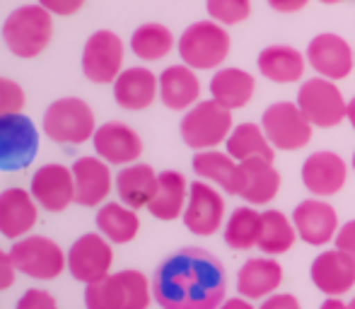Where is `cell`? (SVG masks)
<instances>
[{
    "mask_svg": "<svg viewBox=\"0 0 355 309\" xmlns=\"http://www.w3.org/2000/svg\"><path fill=\"white\" fill-rule=\"evenodd\" d=\"M208 17L223 27H232L252 15V0H206Z\"/></svg>",
    "mask_w": 355,
    "mask_h": 309,
    "instance_id": "d590c367",
    "label": "cell"
},
{
    "mask_svg": "<svg viewBox=\"0 0 355 309\" xmlns=\"http://www.w3.org/2000/svg\"><path fill=\"white\" fill-rule=\"evenodd\" d=\"M94 222H97V230L112 244H128L141 232V218H138L136 208H128L121 201L102 203Z\"/></svg>",
    "mask_w": 355,
    "mask_h": 309,
    "instance_id": "4dcf8cb0",
    "label": "cell"
},
{
    "mask_svg": "<svg viewBox=\"0 0 355 309\" xmlns=\"http://www.w3.org/2000/svg\"><path fill=\"white\" fill-rule=\"evenodd\" d=\"M307 3H309V0H268V5H271L276 12H283V15L300 12V10H302Z\"/></svg>",
    "mask_w": 355,
    "mask_h": 309,
    "instance_id": "7bdbcfd3",
    "label": "cell"
},
{
    "mask_svg": "<svg viewBox=\"0 0 355 309\" xmlns=\"http://www.w3.org/2000/svg\"><path fill=\"white\" fill-rule=\"evenodd\" d=\"M346 121L353 126V131H355V97L353 99H348V114H346Z\"/></svg>",
    "mask_w": 355,
    "mask_h": 309,
    "instance_id": "bcb514c9",
    "label": "cell"
},
{
    "mask_svg": "<svg viewBox=\"0 0 355 309\" xmlns=\"http://www.w3.org/2000/svg\"><path fill=\"white\" fill-rule=\"evenodd\" d=\"M242 167V184H239V198L247 206H268L281 191V172L268 159H247L239 162Z\"/></svg>",
    "mask_w": 355,
    "mask_h": 309,
    "instance_id": "d4e9b609",
    "label": "cell"
},
{
    "mask_svg": "<svg viewBox=\"0 0 355 309\" xmlns=\"http://www.w3.org/2000/svg\"><path fill=\"white\" fill-rule=\"evenodd\" d=\"M189 186L182 172L177 169H164L157 177V191H155L153 201L148 203V213L162 222H172L184 215V208L189 201Z\"/></svg>",
    "mask_w": 355,
    "mask_h": 309,
    "instance_id": "484cf974",
    "label": "cell"
},
{
    "mask_svg": "<svg viewBox=\"0 0 355 309\" xmlns=\"http://www.w3.org/2000/svg\"><path fill=\"white\" fill-rule=\"evenodd\" d=\"M177 46V39H174L172 29L164 27L159 22H145L133 32L131 37V51L141 61H162Z\"/></svg>",
    "mask_w": 355,
    "mask_h": 309,
    "instance_id": "836d02e7",
    "label": "cell"
},
{
    "mask_svg": "<svg viewBox=\"0 0 355 309\" xmlns=\"http://www.w3.org/2000/svg\"><path fill=\"white\" fill-rule=\"evenodd\" d=\"M39 222V203L32 191L19 186L5 188L0 193V234L10 242L27 237Z\"/></svg>",
    "mask_w": 355,
    "mask_h": 309,
    "instance_id": "ffe728a7",
    "label": "cell"
},
{
    "mask_svg": "<svg viewBox=\"0 0 355 309\" xmlns=\"http://www.w3.org/2000/svg\"><path fill=\"white\" fill-rule=\"evenodd\" d=\"M259 309H302L300 307V300L290 292H273L266 300H261V307Z\"/></svg>",
    "mask_w": 355,
    "mask_h": 309,
    "instance_id": "b9f144b4",
    "label": "cell"
},
{
    "mask_svg": "<svg viewBox=\"0 0 355 309\" xmlns=\"http://www.w3.org/2000/svg\"><path fill=\"white\" fill-rule=\"evenodd\" d=\"M319 309H351V307H348V302H343L341 297H327Z\"/></svg>",
    "mask_w": 355,
    "mask_h": 309,
    "instance_id": "f6af8a7d",
    "label": "cell"
},
{
    "mask_svg": "<svg viewBox=\"0 0 355 309\" xmlns=\"http://www.w3.org/2000/svg\"><path fill=\"white\" fill-rule=\"evenodd\" d=\"M302 184L317 198H331L343 191L348 182V164L341 154L319 150L302 162Z\"/></svg>",
    "mask_w": 355,
    "mask_h": 309,
    "instance_id": "e0dca14e",
    "label": "cell"
},
{
    "mask_svg": "<svg viewBox=\"0 0 355 309\" xmlns=\"http://www.w3.org/2000/svg\"><path fill=\"white\" fill-rule=\"evenodd\" d=\"M42 8H46L56 17H71L85 5V0H37Z\"/></svg>",
    "mask_w": 355,
    "mask_h": 309,
    "instance_id": "f35d334b",
    "label": "cell"
},
{
    "mask_svg": "<svg viewBox=\"0 0 355 309\" xmlns=\"http://www.w3.org/2000/svg\"><path fill=\"white\" fill-rule=\"evenodd\" d=\"M157 177L150 164L145 162H133L121 167V172L114 179V188L121 203H126L128 208H148V203L153 201L155 191H157Z\"/></svg>",
    "mask_w": 355,
    "mask_h": 309,
    "instance_id": "4316f807",
    "label": "cell"
},
{
    "mask_svg": "<svg viewBox=\"0 0 355 309\" xmlns=\"http://www.w3.org/2000/svg\"><path fill=\"white\" fill-rule=\"evenodd\" d=\"M123 56H126L123 39L112 29H97L89 34L83 46L80 63L85 78L97 85H114V80L123 71Z\"/></svg>",
    "mask_w": 355,
    "mask_h": 309,
    "instance_id": "30bf717a",
    "label": "cell"
},
{
    "mask_svg": "<svg viewBox=\"0 0 355 309\" xmlns=\"http://www.w3.org/2000/svg\"><path fill=\"white\" fill-rule=\"evenodd\" d=\"M297 107L314 128H336L346 121L348 102L334 80L309 78L297 89Z\"/></svg>",
    "mask_w": 355,
    "mask_h": 309,
    "instance_id": "ba28073f",
    "label": "cell"
},
{
    "mask_svg": "<svg viewBox=\"0 0 355 309\" xmlns=\"http://www.w3.org/2000/svg\"><path fill=\"white\" fill-rule=\"evenodd\" d=\"M218 309H254V305H252V300L237 295V297H227V300H225Z\"/></svg>",
    "mask_w": 355,
    "mask_h": 309,
    "instance_id": "ee69618b",
    "label": "cell"
},
{
    "mask_svg": "<svg viewBox=\"0 0 355 309\" xmlns=\"http://www.w3.org/2000/svg\"><path fill=\"white\" fill-rule=\"evenodd\" d=\"M39 152V128L29 116L5 114L0 116V169L17 172L34 162Z\"/></svg>",
    "mask_w": 355,
    "mask_h": 309,
    "instance_id": "8fae6325",
    "label": "cell"
},
{
    "mask_svg": "<svg viewBox=\"0 0 355 309\" xmlns=\"http://www.w3.org/2000/svg\"><path fill=\"white\" fill-rule=\"evenodd\" d=\"M261 128L276 150L295 152L309 145L314 126L297 107V102H276L263 112Z\"/></svg>",
    "mask_w": 355,
    "mask_h": 309,
    "instance_id": "9c48e42d",
    "label": "cell"
},
{
    "mask_svg": "<svg viewBox=\"0 0 355 309\" xmlns=\"http://www.w3.org/2000/svg\"><path fill=\"white\" fill-rule=\"evenodd\" d=\"M153 300L159 309H218L227 300L223 263L201 247L179 249L155 271Z\"/></svg>",
    "mask_w": 355,
    "mask_h": 309,
    "instance_id": "6da1fadb",
    "label": "cell"
},
{
    "mask_svg": "<svg viewBox=\"0 0 355 309\" xmlns=\"http://www.w3.org/2000/svg\"><path fill=\"white\" fill-rule=\"evenodd\" d=\"M29 191L39 203V208H44L46 213H63L71 203H75L73 169L58 162L42 164L34 172Z\"/></svg>",
    "mask_w": 355,
    "mask_h": 309,
    "instance_id": "2e32d148",
    "label": "cell"
},
{
    "mask_svg": "<svg viewBox=\"0 0 355 309\" xmlns=\"http://www.w3.org/2000/svg\"><path fill=\"white\" fill-rule=\"evenodd\" d=\"M232 128V112L215 99H201L198 104H193L189 112H184V118L179 123L182 141L196 152L220 148L227 141Z\"/></svg>",
    "mask_w": 355,
    "mask_h": 309,
    "instance_id": "8992f818",
    "label": "cell"
},
{
    "mask_svg": "<svg viewBox=\"0 0 355 309\" xmlns=\"http://www.w3.org/2000/svg\"><path fill=\"white\" fill-rule=\"evenodd\" d=\"M348 307H351V309H355V297H353L351 302H348Z\"/></svg>",
    "mask_w": 355,
    "mask_h": 309,
    "instance_id": "c3c4849f",
    "label": "cell"
},
{
    "mask_svg": "<svg viewBox=\"0 0 355 309\" xmlns=\"http://www.w3.org/2000/svg\"><path fill=\"white\" fill-rule=\"evenodd\" d=\"M309 276L319 292L327 297H341L355 288V261L338 249L322 251L314 256Z\"/></svg>",
    "mask_w": 355,
    "mask_h": 309,
    "instance_id": "44dd1931",
    "label": "cell"
},
{
    "mask_svg": "<svg viewBox=\"0 0 355 309\" xmlns=\"http://www.w3.org/2000/svg\"><path fill=\"white\" fill-rule=\"evenodd\" d=\"M24 89L19 82L10 78H0V116L5 114H19L24 109Z\"/></svg>",
    "mask_w": 355,
    "mask_h": 309,
    "instance_id": "8d00e7d4",
    "label": "cell"
},
{
    "mask_svg": "<svg viewBox=\"0 0 355 309\" xmlns=\"http://www.w3.org/2000/svg\"><path fill=\"white\" fill-rule=\"evenodd\" d=\"M259 230H261V213L254 206H239L225 220V244L234 251H249L259 244Z\"/></svg>",
    "mask_w": 355,
    "mask_h": 309,
    "instance_id": "e575fe53",
    "label": "cell"
},
{
    "mask_svg": "<svg viewBox=\"0 0 355 309\" xmlns=\"http://www.w3.org/2000/svg\"><path fill=\"white\" fill-rule=\"evenodd\" d=\"M177 51L193 71H218L230 56V34L215 19H198L182 32Z\"/></svg>",
    "mask_w": 355,
    "mask_h": 309,
    "instance_id": "277c9868",
    "label": "cell"
},
{
    "mask_svg": "<svg viewBox=\"0 0 355 309\" xmlns=\"http://www.w3.org/2000/svg\"><path fill=\"white\" fill-rule=\"evenodd\" d=\"M53 39V15L39 3L19 5L3 22V42L17 58H37Z\"/></svg>",
    "mask_w": 355,
    "mask_h": 309,
    "instance_id": "7a4b0ae2",
    "label": "cell"
},
{
    "mask_svg": "<svg viewBox=\"0 0 355 309\" xmlns=\"http://www.w3.org/2000/svg\"><path fill=\"white\" fill-rule=\"evenodd\" d=\"M319 3H324V5H336V3H343V0H319Z\"/></svg>",
    "mask_w": 355,
    "mask_h": 309,
    "instance_id": "7dc6e473",
    "label": "cell"
},
{
    "mask_svg": "<svg viewBox=\"0 0 355 309\" xmlns=\"http://www.w3.org/2000/svg\"><path fill=\"white\" fill-rule=\"evenodd\" d=\"M75 179V203L85 208H99L107 203L112 193V164L104 162L99 154L78 157L73 162Z\"/></svg>",
    "mask_w": 355,
    "mask_h": 309,
    "instance_id": "d6986e66",
    "label": "cell"
},
{
    "mask_svg": "<svg viewBox=\"0 0 355 309\" xmlns=\"http://www.w3.org/2000/svg\"><path fill=\"white\" fill-rule=\"evenodd\" d=\"M94 152L104 159V162L114 164V167H126V164L138 162L143 154V138L138 136L136 128L121 121H107L97 126L92 138Z\"/></svg>",
    "mask_w": 355,
    "mask_h": 309,
    "instance_id": "ac0fdd59",
    "label": "cell"
},
{
    "mask_svg": "<svg viewBox=\"0 0 355 309\" xmlns=\"http://www.w3.org/2000/svg\"><path fill=\"white\" fill-rule=\"evenodd\" d=\"M225 215H227V206H225V198L218 191V186L196 179L189 186V201L182 215L187 230L198 237H211L220 227H225V220H227Z\"/></svg>",
    "mask_w": 355,
    "mask_h": 309,
    "instance_id": "4fadbf2b",
    "label": "cell"
},
{
    "mask_svg": "<svg viewBox=\"0 0 355 309\" xmlns=\"http://www.w3.org/2000/svg\"><path fill=\"white\" fill-rule=\"evenodd\" d=\"M114 249L102 232H87L73 242L68 249V273L78 283H97L112 273Z\"/></svg>",
    "mask_w": 355,
    "mask_h": 309,
    "instance_id": "7c38bea8",
    "label": "cell"
},
{
    "mask_svg": "<svg viewBox=\"0 0 355 309\" xmlns=\"http://www.w3.org/2000/svg\"><path fill=\"white\" fill-rule=\"evenodd\" d=\"M159 102L172 112H189L201 102V80L187 63L169 66L159 73Z\"/></svg>",
    "mask_w": 355,
    "mask_h": 309,
    "instance_id": "cb8c5ba5",
    "label": "cell"
},
{
    "mask_svg": "<svg viewBox=\"0 0 355 309\" xmlns=\"http://www.w3.org/2000/svg\"><path fill=\"white\" fill-rule=\"evenodd\" d=\"M225 152L232 154L237 162H247V159H268L273 162L276 157V148L271 145L268 136L263 133L261 123H237L232 133L225 141Z\"/></svg>",
    "mask_w": 355,
    "mask_h": 309,
    "instance_id": "1f68e13d",
    "label": "cell"
},
{
    "mask_svg": "<svg viewBox=\"0 0 355 309\" xmlns=\"http://www.w3.org/2000/svg\"><path fill=\"white\" fill-rule=\"evenodd\" d=\"M10 256L17 273L34 281H53L68 268V251H63L58 242L42 234H27L12 242Z\"/></svg>",
    "mask_w": 355,
    "mask_h": 309,
    "instance_id": "52a82bcc",
    "label": "cell"
},
{
    "mask_svg": "<svg viewBox=\"0 0 355 309\" xmlns=\"http://www.w3.org/2000/svg\"><path fill=\"white\" fill-rule=\"evenodd\" d=\"M15 278H17V268H15L12 256H10V251L0 249V292L10 290L15 285Z\"/></svg>",
    "mask_w": 355,
    "mask_h": 309,
    "instance_id": "60d3db41",
    "label": "cell"
},
{
    "mask_svg": "<svg viewBox=\"0 0 355 309\" xmlns=\"http://www.w3.org/2000/svg\"><path fill=\"white\" fill-rule=\"evenodd\" d=\"M297 237L309 247H327L338 234V213L327 198H304L293 211Z\"/></svg>",
    "mask_w": 355,
    "mask_h": 309,
    "instance_id": "9a60e30c",
    "label": "cell"
},
{
    "mask_svg": "<svg viewBox=\"0 0 355 309\" xmlns=\"http://www.w3.org/2000/svg\"><path fill=\"white\" fill-rule=\"evenodd\" d=\"M283 283V266L276 256H254L244 261L237 273V292L247 300H266L268 295L281 288Z\"/></svg>",
    "mask_w": 355,
    "mask_h": 309,
    "instance_id": "603a6c76",
    "label": "cell"
},
{
    "mask_svg": "<svg viewBox=\"0 0 355 309\" xmlns=\"http://www.w3.org/2000/svg\"><path fill=\"white\" fill-rule=\"evenodd\" d=\"M157 97L159 76H155L150 68H123L121 76L114 80V99L126 112H143V109L153 107Z\"/></svg>",
    "mask_w": 355,
    "mask_h": 309,
    "instance_id": "7402d4cb",
    "label": "cell"
},
{
    "mask_svg": "<svg viewBox=\"0 0 355 309\" xmlns=\"http://www.w3.org/2000/svg\"><path fill=\"white\" fill-rule=\"evenodd\" d=\"M208 89H211V99L234 112L252 102L254 92H257V80L242 68H218Z\"/></svg>",
    "mask_w": 355,
    "mask_h": 309,
    "instance_id": "f546056e",
    "label": "cell"
},
{
    "mask_svg": "<svg viewBox=\"0 0 355 309\" xmlns=\"http://www.w3.org/2000/svg\"><path fill=\"white\" fill-rule=\"evenodd\" d=\"M338 251H343L346 256H351L355 261V220H348L346 225L338 227V234L334 239Z\"/></svg>",
    "mask_w": 355,
    "mask_h": 309,
    "instance_id": "ab89813d",
    "label": "cell"
},
{
    "mask_svg": "<svg viewBox=\"0 0 355 309\" xmlns=\"http://www.w3.org/2000/svg\"><path fill=\"white\" fill-rule=\"evenodd\" d=\"M353 172H355V152H353Z\"/></svg>",
    "mask_w": 355,
    "mask_h": 309,
    "instance_id": "681fc988",
    "label": "cell"
},
{
    "mask_svg": "<svg viewBox=\"0 0 355 309\" xmlns=\"http://www.w3.org/2000/svg\"><path fill=\"white\" fill-rule=\"evenodd\" d=\"M257 66L259 73L271 82L290 85L304 76L307 56L300 53L295 46H288V44H273V46H266L259 53Z\"/></svg>",
    "mask_w": 355,
    "mask_h": 309,
    "instance_id": "f1b7e54d",
    "label": "cell"
},
{
    "mask_svg": "<svg viewBox=\"0 0 355 309\" xmlns=\"http://www.w3.org/2000/svg\"><path fill=\"white\" fill-rule=\"evenodd\" d=\"M304 56H307V66L312 68L319 78L334 80V82L348 78L355 68L353 46L346 39L334 32L317 34V37L307 44Z\"/></svg>",
    "mask_w": 355,
    "mask_h": 309,
    "instance_id": "5bb4252c",
    "label": "cell"
},
{
    "mask_svg": "<svg viewBox=\"0 0 355 309\" xmlns=\"http://www.w3.org/2000/svg\"><path fill=\"white\" fill-rule=\"evenodd\" d=\"M193 172L198 174V179L211 182L213 186L223 188L225 193L239 196V184H242V167L239 162L227 152L215 150H198L193 154L191 162Z\"/></svg>",
    "mask_w": 355,
    "mask_h": 309,
    "instance_id": "83f0119b",
    "label": "cell"
},
{
    "mask_svg": "<svg viewBox=\"0 0 355 309\" xmlns=\"http://www.w3.org/2000/svg\"><path fill=\"white\" fill-rule=\"evenodd\" d=\"M153 281L136 268L109 273L104 281L85 285V309H148Z\"/></svg>",
    "mask_w": 355,
    "mask_h": 309,
    "instance_id": "3957f363",
    "label": "cell"
},
{
    "mask_svg": "<svg viewBox=\"0 0 355 309\" xmlns=\"http://www.w3.org/2000/svg\"><path fill=\"white\" fill-rule=\"evenodd\" d=\"M42 128L44 136H49L58 145H83L94 138L97 118L85 99L61 97L46 107Z\"/></svg>",
    "mask_w": 355,
    "mask_h": 309,
    "instance_id": "5b68a950",
    "label": "cell"
},
{
    "mask_svg": "<svg viewBox=\"0 0 355 309\" xmlns=\"http://www.w3.org/2000/svg\"><path fill=\"white\" fill-rule=\"evenodd\" d=\"M297 230H295L293 218H288L281 211H263L261 213V230H259V244L263 254L268 256H281L288 254L297 242Z\"/></svg>",
    "mask_w": 355,
    "mask_h": 309,
    "instance_id": "d6a6232c",
    "label": "cell"
},
{
    "mask_svg": "<svg viewBox=\"0 0 355 309\" xmlns=\"http://www.w3.org/2000/svg\"><path fill=\"white\" fill-rule=\"evenodd\" d=\"M15 309H58V302L49 290L32 288V290H27L22 297H19Z\"/></svg>",
    "mask_w": 355,
    "mask_h": 309,
    "instance_id": "74e56055",
    "label": "cell"
}]
</instances>
